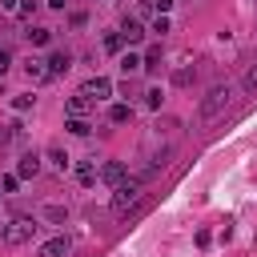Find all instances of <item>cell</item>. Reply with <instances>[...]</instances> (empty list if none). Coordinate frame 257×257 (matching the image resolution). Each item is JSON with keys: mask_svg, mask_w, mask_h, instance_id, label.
<instances>
[{"mask_svg": "<svg viewBox=\"0 0 257 257\" xmlns=\"http://www.w3.org/2000/svg\"><path fill=\"white\" fill-rule=\"evenodd\" d=\"M64 4H68V0H48V8H64Z\"/></svg>", "mask_w": 257, "mask_h": 257, "instance_id": "obj_29", "label": "cell"}, {"mask_svg": "<svg viewBox=\"0 0 257 257\" xmlns=\"http://www.w3.org/2000/svg\"><path fill=\"white\" fill-rule=\"evenodd\" d=\"M173 4H177V0H153V8H157V16H165V12L173 8Z\"/></svg>", "mask_w": 257, "mask_h": 257, "instance_id": "obj_27", "label": "cell"}, {"mask_svg": "<svg viewBox=\"0 0 257 257\" xmlns=\"http://www.w3.org/2000/svg\"><path fill=\"white\" fill-rule=\"evenodd\" d=\"M133 120V104H112L108 108V124H128Z\"/></svg>", "mask_w": 257, "mask_h": 257, "instance_id": "obj_14", "label": "cell"}, {"mask_svg": "<svg viewBox=\"0 0 257 257\" xmlns=\"http://www.w3.org/2000/svg\"><path fill=\"white\" fill-rule=\"evenodd\" d=\"M149 32H157V36H165V32H169V16H157V20L149 24Z\"/></svg>", "mask_w": 257, "mask_h": 257, "instance_id": "obj_23", "label": "cell"}, {"mask_svg": "<svg viewBox=\"0 0 257 257\" xmlns=\"http://www.w3.org/2000/svg\"><path fill=\"white\" fill-rule=\"evenodd\" d=\"M88 108H92V100H88L84 92L68 96V104H64V112H68V116H88Z\"/></svg>", "mask_w": 257, "mask_h": 257, "instance_id": "obj_11", "label": "cell"}, {"mask_svg": "<svg viewBox=\"0 0 257 257\" xmlns=\"http://www.w3.org/2000/svg\"><path fill=\"white\" fill-rule=\"evenodd\" d=\"M40 169H44V165H40V157H36V153H24V157L16 161V177H36Z\"/></svg>", "mask_w": 257, "mask_h": 257, "instance_id": "obj_9", "label": "cell"}, {"mask_svg": "<svg viewBox=\"0 0 257 257\" xmlns=\"http://www.w3.org/2000/svg\"><path fill=\"white\" fill-rule=\"evenodd\" d=\"M116 32H120V40H124V44H141V40H145V24H141L137 16H124Z\"/></svg>", "mask_w": 257, "mask_h": 257, "instance_id": "obj_7", "label": "cell"}, {"mask_svg": "<svg viewBox=\"0 0 257 257\" xmlns=\"http://www.w3.org/2000/svg\"><path fill=\"white\" fill-rule=\"evenodd\" d=\"M36 229H40L36 217H12V221L4 225V241H8V245H24V241L36 237Z\"/></svg>", "mask_w": 257, "mask_h": 257, "instance_id": "obj_3", "label": "cell"}, {"mask_svg": "<svg viewBox=\"0 0 257 257\" xmlns=\"http://www.w3.org/2000/svg\"><path fill=\"white\" fill-rule=\"evenodd\" d=\"M64 128H68L72 137H88V133H92V124H88V116H68V120H64Z\"/></svg>", "mask_w": 257, "mask_h": 257, "instance_id": "obj_15", "label": "cell"}, {"mask_svg": "<svg viewBox=\"0 0 257 257\" xmlns=\"http://www.w3.org/2000/svg\"><path fill=\"white\" fill-rule=\"evenodd\" d=\"M24 36H28L32 44H52V28H44V24H36V28H28Z\"/></svg>", "mask_w": 257, "mask_h": 257, "instance_id": "obj_17", "label": "cell"}, {"mask_svg": "<svg viewBox=\"0 0 257 257\" xmlns=\"http://www.w3.org/2000/svg\"><path fill=\"white\" fill-rule=\"evenodd\" d=\"M96 173H100V169H96L92 161H80V165H76V181H80V185H96V181H100Z\"/></svg>", "mask_w": 257, "mask_h": 257, "instance_id": "obj_13", "label": "cell"}, {"mask_svg": "<svg viewBox=\"0 0 257 257\" xmlns=\"http://www.w3.org/2000/svg\"><path fill=\"white\" fill-rule=\"evenodd\" d=\"M16 189H20V177L16 173H4L0 177V193H16Z\"/></svg>", "mask_w": 257, "mask_h": 257, "instance_id": "obj_19", "label": "cell"}, {"mask_svg": "<svg viewBox=\"0 0 257 257\" xmlns=\"http://www.w3.org/2000/svg\"><path fill=\"white\" fill-rule=\"evenodd\" d=\"M145 68H161V44H153V48L145 52Z\"/></svg>", "mask_w": 257, "mask_h": 257, "instance_id": "obj_20", "label": "cell"}, {"mask_svg": "<svg viewBox=\"0 0 257 257\" xmlns=\"http://www.w3.org/2000/svg\"><path fill=\"white\" fill-rule=\"evenodd\" d=\"M96 177H100L104 185H112V189H116V185H124V181H128V169H124V161H104Z\"/></svg>", "mask_w": 257, "mask_h": 257, "instance_id": "obj_6", "label": "cell"}, {"mask_svg": "<svg viewBox=\"0 0 257 257\" xmlns=\"http://www.w3.org/2000/svg\"><path fill=\"white\" fill-rule=\"evenodd\" d=\"M24 72H28V80H52L44 60H28V64H24Z\"/></svg>", "mask_w": 257, "mask_h": 257, "instance_id": "obj_16", "label": "cell"}, {"mask_svg": "<svg viewBox=\"0 0 257 257\" xmlns=\"http://www.w3.org/2000/svg\"><path fill=\"white\" fill-rule=\"evenodd\" d=\"M241 88H245V92H257V60L245 68V76H241Z\"/></svg>", "mask_w": 257, "mask_h": 257, "instance_id": "obj_18", "label": "cell"}, {"mask_svg": "<svg viewBox=\"0 0 257 257\" xmlns=\"http://www.w3.org/2000/svg\"><path fill=\"white\" fill-rule=\"evenodd\" d=\"M120 44H124L120 32H104V48H108V52H120Z\"/></svg>", "mask_w": 257, "mask_h": 257, "instance_id": "obj_21", "label": "cell"}, {"mask_svg": "<svg viewBox=\"0 0 257 257\" xmlns=\"http://www.w3.org/2000/svg\"><path fill=\"white\" fill-rule=\"evenodd\" d=\"M80 92H84L92 104H96V100H108V96H112V80H108V76H88V80L80 84Z\"/></svg>", "mask_w": 257, "mask_h": 257, "instance_id": "obj_5", "label": "cell"}, {"mask_svg": "<svg viewBox=\"0 0 257 257\" xmlns=\"http://www.w3.org/2000/svg\"><path fill=\"white\" fill-rule=\"evenodd\" d=\"M68 253H72V237L68 233H56V237L40 241V249H36V257H68Z\"/></svg>", "mask_w": 257, "mask_h": 257, "instance_id": "obj_4", "label": "cell"}, {"mask_svg": "<svg viewBox=\"0 0 257 257\" xmlns=\"http://www.w3.org/2000/svg\"><path fill=\"white\" fill-rule=\"evenodd\" d=\"M141 185H145V177H128L124 185L112 189V213H116V217H124L128 209L141 205Z\"/></svg>", "mask_w": 257, "mask_h": 257, "instance_id": "obj_2", "label": "cell"}, {"mask_svg": "<svg viewBox=\"0 0 257 257\" xmlns=\"http://www.w3.org/2000/svg\"><path fill=\"white\" fill-rule=\"evenodd\" d=\"M20 12L28 16V12H36V0H20Z\"/></svg>", "mask_w": 257, "mask_h": 257, "instance_id": "obj_28", "label": "cell"}, {"mask_svg": "<svg viewBox=\"0 0 257 257\" xmlns=\"http://www.w3.org/2000/svg\"><path fill=\"white\" fill-rule=\"evenodd\" d=\"M44 64H48V76H60V72H68V68H72V56H68V52H52Z\"/></svg>", "mask_w": 257, "mask_h": 257, "instance_id": "obj_10", "label": "cell"}, {"mask_svg": "<svg viewBox=\"0 0 257 257\" xmlns=\"http://www.w3.org/2000/svg\"><path fill=\"white\" fill-rule=\"evenodd\" d=\"M44 157H48V165H52V169H60V173L68 169V153H64L60 145H48V149H44Z\"/></svg>", "mask_w": 257, "mask_h": 257, "instance_id": "obj_12", "label": "cell"}, {"mask_svg": "<svg viewBox=\"0 0 257 257\" xmlns=\"http://www.w3.org/2000/svg\"><path fill=\"white\" fill-rule=\"evenodd\" d=\"M8 68H12V48H4V44H0V76H4Z\"/></svg>", "mask_w": 257, "mask_h": 257, "instance_id": "obj_24", "label": "cell"}, {"mask_svg": "<svg viewBox=\"0 0 257 257\" xmlns=\"http://www.w3.org/2000/svg\"><path fill=\"white\" fill-rule=\"evenodd\" d=\"M44 217H48V221H64V217H68V213H64V209H60V205H48V209H44Z\"/></svg>", "mask_w": 257, "mask_h": 257, "instance_id": "obj_26", "label": "cell"}, {"mask_svg": "<svg viewBox=\"0 0 257 257\" xmlns=\"http://www.w3.org/2000/svg\"><path fill=\"white\" fill-rule=\"evenodd\" d=\"M229 104H233V84H213V88L201 96V104H197V120H201V124H213L217 116H225Z\"/></svg>", "mask_w": 257, "mask_h": 257, "instance_id": "obj_1", "label": "cell"}, {"mask_svg": "<svg viewBox=\"0 0 257 257\" xmlns=\"http://www.w3.org/2000/svg\"><path fill=\"white\" fill-rule=\"evenodd\" d=\"M120 72H124V80L137 76V72H145V56H141V52H124V56H120Z\"/></svg>", "mask_w": 257, "mask_h": 257, "instance_id": "obj_8", "label": "cell"}, {"mask_svg": "<svg viewBox=\"0 0 257 257\" xmlns=\"http://www.w3.org/2000/svg\"><path fill=\"white\" fill-rule=\"evenodd\" d=\"M32 104H36V96H16V100H12L16 112H24V108H32Z\"/></svg>", "mask_w": 257, "mask_h": 257, "instance_id": "obj_25", "label": "cell"}, {"mask_svg": "<svg viewBox=\"0 0 257 257\" xmlns=\"http://www.w3.org/2000/svg\"><path fill=\"white\" fill-rule=\"evenodd\" d=\"M161 100H165L161 88H145V104H149V108H161Z\"/></svg>", "mask_w": 257, "mask_h": 257, "instance_id": "obj_22", "label": "cell"}]
</instances>
